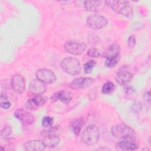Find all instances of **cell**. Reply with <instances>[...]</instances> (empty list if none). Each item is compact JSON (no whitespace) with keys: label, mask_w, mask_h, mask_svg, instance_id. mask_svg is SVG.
Masks as SVG:
<instances>
[{"label":"cell","mask_w":151,"mask_h":151,"mask_svg":"<svg viewBox=\"0 0 151 151\" xmlns=\"http://www.w3.org/2000/svg\"><path fill=\"white\" fill-rule=\"evenodd\" d=\"M81 140L87 145L96 144L100 137V131L99 128L94 125L87 126L82 132Z\"/></svg>","instance_id":"6da1fadb"},{"label":"cell","mask_w":151,"mask_h":151,"mask_svg":"<svg viewBox=\"0 0 151 151\" xmlns=\"http://www.w3.org/2000/svg\"><path fill=\"white\" fill-rule=\"evenodd\" d=\"M61 67L65 73L71 75L78 74L81 71L80 64L78 60L73 57L64 58L61 61Z\"/></svg>","instance_id":"7a4b0ae2"},{"label":"cell","mask_w":151,"mask_h":151,"mask_svg":"<svg viewBox=\"0 0 151 151\" xmlns=\"http://www.w3.org/2000/svg\"><path fill=\"white\" fill-rule=\"evenodd\" d=\"M117 146L123 150H133L138 148L139 142L136 135L127 136L120 138Z\"/></svg>","instance_id":"3957f363"},{"label":"cell","mask_w":151,"mask_h":151,"mask_svg":"<svg viewBox=\"0 0 151 151\" xmlns=\"http://www.w3.org/2000/svg\"><path fill=\"white\" fill-rule=\"evenodd\" d=\"M64 47L65 50L71 54L73 55H80L86 50L87 45L83 42L77 40H68L67 41Z\"/></svg>","instance_id":"277c9868"},{"label":"cell","mask_w":151,"mask_h":151,"mask_svg":"<svg viewBox=\"0 0 151 151\" xmlns=\"http://www.w3.org/2000/svg\"><path fill=\"white\" fill-rule=\"evenodd\" d=\"M108 21L104 16L99 14H91L88 16L86 20L88 27L93 29H100L105 27Z\"/></svg>","instance_id":"5b68a950"},{"label":"cell","mask_w":151,"mask_h":151,"mask_svg":"<svg viewBox=\"0 0 151 151\" xmlns=\"http://www.w3.org/2000/svg\"><path fill=\"white\" fill-rule=\"evenodd\" d=\"M111 132L113 136L119 139L127 136L136 135L134 131L124 123H120L113 126L111 127Z\"/></svg>","instance_id":"8992f818"},{"label":"cell","mask_w":151,"mask_h":151,"mask_svg":"<svg viewBox=\"0 0 151 151\" xmlns=\"http://www.w3.org/2000/svg\"><path fill=\"white\" fill-rule=\"evenodd\" d=\"M35 76L37 79L45 84L53 83L56 80L54 73L51 70L47 68H40L37 70Z\"/></svg>","instance_id":"52a82bcc"},{"label":"cell","mask_w":151,"mask_h":151,"mask_svg":"<svg viewBox=\"0 0 151 151\" xmlns=\"http://www.w3.org/2000/svg\"><path fill=\"white\" fill-rule=\"evenodd\" d=\"M133 77V74L127 71V66L122 67L116 76V81L120 86H127Z\"/></svg>","instance_id":"ba28073f"},{"label":"cell","mask_w":151,"mask_h":151,"mask_svg":"<svg viewBox=\"0 0 151 151\" xmlns=\"http://www.w3.org/2000/svg\"><path fill=\"white\" fill-rule=\"evenodd\" d=\"M14 116L17 119L25 125L32 124L34 122L33 115L28 111L22 109H17L15 111Z\"/></svg>","instance_id":"9c48e42d"},{"label":"cell","mask_w":151,"mask_h":151,"mask_svg":"<svg viewBox=\"0 0 151 151\" xmlns=\"http://www.w3.org/2000/svg\"><path fill=\"white\" fill-rule=\"evenodd\" d=\"M47 100V97L42 95H36L35 97L28 99L25 103V107L29 110H35L43 106Z\"/></svg>","instance_id":"30bf717a"},{"label":"cell","mask_w":151,"mask_h":151,"mask_svg":"<svg viewBox=\"0 0 151 151\" xmlns=\"http://www.w3.org/2000/svg\"><path fill=\"white\" fill-rule=\"evenodd\" d=\"M93 81V79L90 77H80L71 81L69 86L73 89H83L90 87Z\"/></svg>","instance_id":"8fae6325"},{"label":"cell","mask_w":151,"mask_h":151,"mask_svg":"<svg viewBox=\"0 0 151 151\" xmlns=\"http://www.w3.org/2000/svg\"><path fill=\"white\" fill-rule=\"evenodd\" d=\"M11 86L13 90L16 93H22L25 88L24 78L21 75L14 76L11 80Z\"/></svg>","instance_id":"7c38bea8"},{"label":"cell","mask_w":151,"mask_h":151,"mask_svg":"<svg viewBox=\"0 0 151 151\" xmlns=\"http://www.w3.org/2000/svg\"><path fill=\"white\" fill-rule=\"evenodd\" d=\"M24 147L28 151H41L44 150L46 146L42 140L34 139L25 142Z\"/></svg>","instance_id":"4fadbf2b"},{"label":"cell","mask_w":151,"mask_h":151,"mask_svg":"<svg viewBox=\"0 0 151 151\" xmlns=\"http://www.w3.org/2000/svg\"><path fill=\"white\" fill-rule=\"evenodd\" d=\"M73 94L71 92L68 91H59L55 93L50 98L52 102L56 101H61L64 104H68L73 99Z\"/></svg>","instance_id":"5bb4252c"},{"label":"cell","mask_w":151,"mask_h":151,"mask_svg":"<svg viewBox=\"0 0 151 151\" xmlns=\"http://www.w3.org/2000/svg\"><path fill=\"white\" fill-rule=\"evenodd\" d=\"M29 89L30 92L35 95L43 94L46 90V86L45 83L38 79L32 80L29 84Z\"/></svg>","instance_id":"9a60e30c"},{"label":"cell","mask_w":151,"mask_h":151,"mask_svg":"<svg viewBox=\"0 0 151 151\" xmlns=\"http://www.w3.org/2000/svg\"><path fill=\"white\" fill-rule=\"evenodd\" d=\"M104 3L102 1H86L83 2V6L88 11L97 12L103 9Z\"/></svg>","instance_id":"2e32d148"},{"label":"cell","mask_w":151,"mask_h":151,"mask_svg":"<svg viewBox=\"0 0 151 151\" xmlns=\"http://www.w3.org/2000/svg\"><path fill=\"white\" fill-rule=\"evenodd\" d=\"M63 129L61 126H55L52 127H49V128L44 129L41 131V136L44 137H53V136H58L60 134Z\"/></svg>","instance_id":"e0dca14e"},{"label":"cell","mask_w":151,"mask_h":151,"mask_svg":"<svg viewBox=\"0 0 151 151\" xmlns=\"http://www.w3.org/2000/svg\"><path fill=\"white\" fill-rule=\"evenodd\" d=\"M120 48L117 44H113L110 45L107 50L103 52V57L104 58H107L111 56H115L120 54Z\"/></svg>","instance_id":"ac0fdd59"},{"label":"cell","mask_w":151,"mask_h":151,"mask_svg":"<svg viewBox=\"0 0 151 151\" xmlns=\"http://www.w3.org/2000/svg\"><path fill=\"white\" fill-rule=\"evenodd\" d=\"M84 124V123L83 119L82 118H78L71 122L70 128L76 135L78 136Z\"/></svg>","instance_id":"d6986e66"},{"label":"cell","mask_w":151,"mask_h":151,"mask_svg":"<svg viewBox=\"0 0 151 151\" xmlns=\"http://www.w3.org/2000/svg\"><path fill=\"white\" fill-rule=\"evenodd\" d=\"M105 3L108 6H109L113 10L119 13L121 8L124 5L129 4V2L125 1H105Z\"/></svg>","instance_id":"ffe728a7"},{"label":"cell","mask_w":151,"mask_h":151,"mask_svg":"<svg viewBox=\"0 0 151 151\" xmlns=\"http://www.w3.org/2000/svg\"><path fill=\"white\" fill-rule=\"evenodd\" d=\"M42 141L44 142L46 147H54L58 145L60 139L58 136H53L44 137Z\"/></svg>","instance_id":"44dd1931"},{"label":"cell","mask_w":151,"mask_h":151,"mask_svg":"<svg viewBox=\"0 0 151 151\" xmlns=\"http://www.w3.org/2000/svg\"><path fill=\"white\" fill-rule=\"evenodd\" d=\"M120 59V54L107 57L106 58V60L104 63L105 65L107 67H109V68L114 67L117 64Z\"/></svg>","instance_id":"7402d4cb"},{"label":"cell","mask_w":151,"mask_h":151,"mask_svg":"<svg viewBox=\"0 0 151 151\" xmlns=\"http://www.w3.org/2000/svg\"><path fill=\"white\" fill-rule=\"evenodd\" d=\"M119 13L125 16L127 18H130L133 17V8L131 6H130L129 5H128V4H127L125 5H124L121 8V9L119 11Z\"/></svg>","instance_id":"603a6c76"},{"label":"cell","mask_w":151,"mask_h":151,"mask_svg":"<svg viewBox=\"0 0 151 151\" xmlns=\"http://www.w3.org/2000/svg\"><path fill=\"white\" fill-rule=\"evenodd\" d=\"M115 88V86L113 83L111 81H107L105 83L101 88V91L104 94H109L111 93Z\"/></svg>","instance_id":"cb8c5ba5"},{"label":"cell","mask_w":151,"mask_h":151,"mask_svg":"<svg viewBox=\"0 0 151 151\" xmlns=\"http://www.w3.org/2000/svg\"><path fill=\"white\" fill-rule=\"evenodd\" d=\"M96 63L95 61L91 60L84 64V70L87 74H90L92 72L93 68L95 67Z\"/></svg>","instance_id":"d4e9b609"},{"label":"cell","mask_w":151,"mask_h":151,"mask_svg":"<svg viewBox=\"0 0 151 151\" xmlns=\"http://www.w3.org/2000/svg\"><path fill=\"white\" fill-rule=\"evenodd\" d=\"M53 123V118L50 116H45L42 119V125L45 127H49Z\"/></svg>","instance_id":"484cf974"},{"label":"cell","mask_w":151,"mask_h":151,"mask_svg":"<svg viewBox=\"0 0 151 151\" xmlns=\"http://www.w3.org/2000/svg\"><path fill=\"white\" fill-rule=\"evenodd\" d=\"M12 132V129L10 126L9 125H5L4 128L1 130V136L3 137H6L9 136Z\"/></svg>","instance_id":"4316f807"},{"label":"cell","mask_w":151,"mask_h":151,"mask_svg":"<svg viewBox=\"0 0 151 151\" xmlns=\"http://www.w3.org/2000/svg\"><path fill=\"white\" fill-rule=\"evenodd\" d=\"M87 55L92 57H98L100 55V52L97 49L91 48L88 50Z\"/></svg>","instance_id":"83f0119b"},{"label":"cell","mask_w":151,"mask_h":151,"mask_svg":"<svg viewBox=\"0 0 151 151\" xmlns=\"http://www.w3.org/2000/svg\"><path fill=\"white\" fill-rule=\"evenodd\" d=\"M127 45H128V47L130 48H133L136 45V39L134 35H131L128 38Z\"/></svg>","instance_id":"f1b7e54d"},{"label":"cell","mask_w":151,"mask_h":151,"mask_svg":"<svg viewBox=\"0 0 151 151\" xmlns=\"http://www.w3.org/2000/svg\"><path fill=\"white\" fill-rule=\"evenodd\" d=\"M143 98H144V101H145V104L146 105V106H148V107L149 108L150 104V91H147L145 93L144 96H143Z\"/></svg>","instance_id":"f546056e"},{"label":"cell","mask_w":151,"mask_h":151,"mask_svg":"<svg viewBox=\"0 0 151 151\" xmlns=\"http://www.w3.org/2000/svg\"><path fill=\"white\" fill-rule=\"evenodd\" d=\"M142 109V106L140 105V103H134L133 106H132V110L134 112V113H136V112H138L139 111Z\"/></svg>","instance_id":"4dcf8cb0"},{"label":"cell","mask_w":151,"mask_h":151,"mask_svg":"<svg viewBox=\"0 0 151 151\" xmlns=\"http://www.w3.org/2000/svg\"><path fill=\"white\" fill-rule=\"evenodd\" d=\"M11 103L7 100L1 101V107L4 109H8L11 107Z\"/></svg>","instance_id":"1f68e13d"},{"label":"cell","mask_w":151,"mask_h":151,"mask_svg":"<svg viewBox=\"0 0 151 151\" xmlns=\"http://www.w3.org/2000/svg\"><path fill=\"white\" fill-rule=\"evenodd\" d=\"M96 150H104V151H109L111 150V149L109 147H107V146H101L96 149Z\"/></svg>","instance_id":"d6a6232c"},{"label":"cell","mask_w":151,"mask_h":151,"mask_svg":"<svg viewBox=\"0 0 151 151\" xmlns=\"http://www.w3.org/2000/svg\"><path fill=\"white\" fill-rule=\"evenodd\" d=\"M133 88L132 87H127V88H125V91H126V93H129V92L133 93Z\"/></svg>","instance_id":"836d02e7"},{"label":"cell","mask_w":151,"mask_h":151,"mask_svg":"<svg viewBox=\"0 0 151 151\" xmlns=\"http://www.w3.org/2000/svg\"><path fill=\"white\" fill-rule=\"evenodd\" d=\"M142 150H149V149H147V148H144V149H142Z\"/></svg>","instance_id":"e575fe53"}]
</instances>
